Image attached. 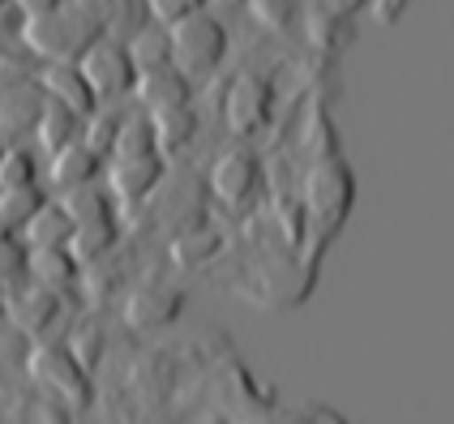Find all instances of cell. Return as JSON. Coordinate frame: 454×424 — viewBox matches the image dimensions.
Masks as SVG:
<instances>
[{
    "label": "cell",
    "mask_w": 454,
    "mask_h": 424,
    "mask_svg": "<svg viewBox=\"0 0 454 424\" xmlns=\"http://www.w3.org/2000/svg\"><path fill=\"white\" fill-rule=\"evenodd\" d=\"M184 304V292L180 287H168V283H142L125 304V318L137 330H154V326L172 322Z\"/></svg>",
    "instance_id": "10"
},
{
    "label": "cell",
    "mask_w": 454,
    "mask_h": 424,
    "mask_svg": "<svg viewBox=\"0 0 454 424\" xmlns=\"http://www.w3.org/2000/svg\"><path fill=\"white\" fill-rule=\"evenodd\" d=\"M322 4H330L334 13H352V9H360L364 0H322Z\"/></svg>",
    "instance_id": "33"
},
{
    "label": "cell",
    "mask_w": 454,
    "mask_h": 424,
    "mask_svg": "<svg viewBox=\"0 0 454 424\" xmlns=\"http://www.w3.org/2000/svg\"><path fill=\"white\" fill-rule=\"evenodd\" d=\"M133 95L142 99L146 112H159V107H184L189 95H193V82L180 74L176 65H163V69H151V74H137Z\"/></svg>",
    "instance_id": "11"
},
{
    "label": "cell",
    "mask_w": 454,
    "mask_h": 424,
    "mask_svg": "<svg viewBox=\"0 0 454 424\" xmlns=\"http://www.w3.org/2000/svg\"><path fill=\"white\" fill-rule=\"evenodd\" d=\"M125 48H129V60H133L137 74H151V69L172 65V35H168V26H159V22L146 26V30H137Z\"/></svg>",
    "instance_id": "17"
},
{
    "label": "cell",
    "mask_w": 454,
    "mask_h": 424,
    "mask_svg": "<svg viewBox=\"0 0 454 424\" xmlns=\"http://www.w3.org/2000/svg\"><path fill=\"white\" fill-rule=\"evenodd\" d=\"M9 236H13V224H9V219L0 215V240H9Z\"/></svg>",
    "instance_id": "34"
},
{
    "label": "cell",
    "mask_w": 454,
    "mask_h": 424,
    "mask_svg": "<svg viewBox=\"0 0 454 424\" xmlns=\"http://www.w3.org/2000/svg\"><path fill=\"white\" fill-rule=\"evenodd\" d=\"M99 168H103V154H95L86 142H74V146H65V150L51 154V185H56V193L95 185Z\"/></svg>",
    "instance_id": "12"
},
{
    "label": "cell",
    "mask_w": 454,
    "mask_h": 424,
    "mask_svg": "<svg viewBox=\"0 0 454 424\" xmlns=\"http://www.w3.org/2000/svg\"><path fill=\"white\" fill-rule=\"evenodd\" d=\"M22 185H39L35 154L22 146H4V154H0V189H22Z\"/></svg>",
    "instance_id": "22"
},
{
    "label": "cell",
    "mask_w": 454,
    "mask_h": 424,
    "mask_svg": "<svg viewBox=\"0 0 454 424\" xmlns=\"http://www.w3.org/2000/svg\"><path fill=\"white\" fill-rule=\"evenodd\" d=\"M60 206L74 215V224H86V219H99V215H112V206L95 185H82V189H69L60 193Z\"/></svg>",
    "instance_id": "24"
},
{
    "label": "cell",
    "mask_w": 454,
    "mask_h": 424,
    "mask_svg": "<svg viewBox=\"0 0 454 424\" xmlns=\"http://www.w3.org/2000/svg\"><path fill=\"white\" fill-rule=\"evenodd\" d=\"M82 125H86V116H77V112L48 99L43 112H39V121H35V137H39V146L48 150V154H56V150L82 142Z\"/></svg>",
    "instance_id": "15"
},
{
    "label": "cell",
    "mask_w": 454,
    "mask_h": 424,
    "mask_svg": "<svg viewBox=\"0 0 454 424\" xmlns=\"http://www.w3.org/2000/svg\"><path fill=\"white\" fill-rule=\"evenodd\" d=\"M77 65H82V74L90 82V90L99 95V103L121 99V95H129V90L137 86V69H133V60H129L125 43L95 39L90 48L77 56Z\"/></svg>",
    "instance_id": "4"
},
{
    "label": "cell",
    "mask_w": 454,
    "mask_h": 424,
    "mask_svg": "<svg viewBox=\"0 0 454 424\" xmlns=\"http://www.w3.org/2000/svg\"><path fill=\"white\" fill-rule=\"evenodd\" d=\"M0 4H4V0H0Z\"/></svg>",
    "instance_id": "37"
},
{
    "label": "cell",
    "mask_w": 454,
    "mask_h": 424,
    "mask_svg": "<svg viewBox=\"0 0 454 424\" xmlns=\"http://www.w3.org/2000/svg\"><path fill=\"white\" fill-rule=\"evenodd\" d=\"M151 121H154V146H159L163 159L176 154L198 129V116L189 112V103L184 107H159V112H151Z\"/></svg>",
    "instance_id": "18"
},
{
    "label": "cell",
    "mask_w": 454,
    "mask_h": 424,
    "mask_svg": "<svg viewBox=\"0 0 454 424\" xmlns=\"http://www.w3.org/2000/svg\"><path fill=\"white\" fill-rule=\"evenodd\" d=\"M198 9H206V0H146V13L159 26H172L180 18H189V13H198Z\"/></svg>",
    "instance_id": "27"
},
{
    "label": "cell",
    "mask_w": 454,
    "mask_h": 424,
    "mask_svg": "<svg viewBox=\"0 0 454 424\" xmlns=\"http://www.w3.org/2000/svg\"><path fill=\"white\" fill-rule=\"evenodd\" d=\"M65 4H77V0H65Z\"/></svg>",
    "instance_id": "35"
},
{
    "label": "cell",
    "mask_w": 454,
    "mask_h": 424,
    "mask_svg": "<svg viewBox=\"0 0 454 424\" xmlns=\"http://www.w3.org/2000/svg\"><path fill=\"white\" fill-rule=\"evenodd\" d=\"M215 249H219V245H215V232H198V236H180L172 253H176L180 266H189V262H202V257H210Z\"/></svg>",
    "instance_id": "28"
},
{
    "label": "cell",
    "mask_w": 454,
    "mask_h": 424,
    "mask_svg": "<svg viewBox=\"0 0 454 424\" xmlns=\"http://www.w3.org/2000/svg\"><path fill=\"white\" fill-rule=\"evenodd\" d=\"M352 198H356L352 172H348V163H339V159H322V163L309 172V180H304V206H309V215L322 219V224H339V219L348 215Z\"/></svg>",
    "instance_id": "5"
},
{
    "label": "cell",
    "mask_w": 454,
    "mask_h": 424,
    "mask_svg": "<svg viewBox=\"0 0 454 424\" xmlns=\"http://www.w3.org/2000/svg\"><path fill=\"white\" fill-rule=\"evenodd\" d=\"M339 18L343 13H334L330 4H309V13H304V30H309V39L317 43V48H330L334 43V26H339Z\"/></svg>",
    "instance_id": "26"
},
{
    "label": "cell",
    "mask_w": 454,
    "mask_h": 424,
    "mask_svg": "<svg viewBox=\"0 0 454 424\" xmlns=\"http://www.w3.org/2000/svg\"><path fill=\"white\" fill-rule=\"evenodd\" d=\"M159 176H163V154L154 150V154H137V159H112L107 185L125 206H137L159 185Z\"/></svg>",
    "instance_id": "9"
},
{
    "label": "cell",
    "mask_w": 454,
    "mask_h": 424,
    "mask_svg": "<svg viewBox=\"0 0 454 424\" xmlns=\"http://www.w3.org/2000/svg\"><path fill=\"white\" fill-rule=\"evenodd\" d=\"M26 373L35 377L43 390H51L60 403H69L74 412L90 407V399H95V390H90V369L77 360L74 348L39 343V348L26 356Z\"/></svg>",
    "instance_id": "2"
},
{
    "label": "cell",
    "mask_w": 454,
    "mask_h": 424,
    "mask_svg": "<svg viewBox=\"0 0 454 424\" xmlns=\"http://www.w3.org/2000/svg\"><path fill=\"white\" fill-rule=\"evenodd\" d=\"M253 13V22H262L266 30H287L296 18V4L292 0H245Z\"/></svg>",
    "instance_id": "25"
},
{
    "label": "cell",
    "mask_w": 454,
    "mask_h": 424,
    "mask_svg": "<svg viewBox=\"0 0 454 424\" xmlns=\"http://www.w3.org/2000/svg\"><path fill=\"white\" fill-rule=\"evenodd\" d=\"M22 39L26 48L48 56V60H77L82 51L95 43V26L86 22V13H77L74 4H60L51 13L26 18Z\"/></svg>",
    "instance_id": "3"
},
{
    "label": "cell",
    "mask_w": 454,
    "mask_h": 424,
    "mask_svg": "<svg viewBox=\"0 0 454 424\" xmlns=\"http://www.w3.org/2000/svg\"><path fill=\"white\" fill-rule=\"evenodd\" d=\"M168 35H172V65H176L189 82H193V77H210L223 65L227 30L215 13L198 9V13H189V18H180V22L168 26Z\"/></svg>",
    "instance_id": "1"
},
{
    "label": "cell",
    "mask_w": 454,
    "mask_h": 424,
    "mask_svg": "<svg viewBox=\"0 0 454 424\" xmlns=\"http://www.w3.org/2000/svg\"><path fill=\"white\" fill-rule=\"evenodd\" d=\"M270 103H275V90H270L266 77L262 74H240L236 82H231L227 103H223L227 129H231L240 142H249L253 133H262V125L270 121Z\"/></svg>",
    "instance_id": "6"
},
{
    "label": "cell",
    "mask_w": 454,
    "mask_h": 424,
    "mask_svg": "<svg viewBox=\"0 0 454 424\" xmlns=\"http://www.w3.org/2000/svg\"><path fill=\"white\" fill-rule=\"evenodd\" d=\"M9 309H13V322L22 326L26 334H39V330H48L51 313H56V292L30 279L26 287H18L9 296Z\"/></svg>",
    "instance_id": "16"
},
{
    "label": "cell",
    "mask_w": 454,
    "mask_h": 424,
    "mask_svg": "<svg viewBox=\"0 0 454 424\" xmlns=\"http://www.w3.org/2000/svg\"><path fill=\"white\" fill-rule=\"evenodd\" d=\"M112 240H116V219L99 215V219H86V224L74 227L69 249H74L77 262H95V257H103V253L112 249Z\"/></svg>",
    "instance_id": "19"
},
{
    "label": "cell",
    "mask_w": 454,
    "mask_h": 424,
    "mask_svg": "<svg viewBox=\"0 0 454 424\" xmlns=\"http://www.w3.org/2000/svg\"><path fill=\"white\" fill-rule=\"evenodd\" d=\"M74 215L60 206V201H43L35 215H30V224L22 227V240L26 249H56V245H69L74 240Z\"/></svg>",
    "instance_id": "13"
},
{
    "label": "cell",
    "mask_w": 454,
    "mask_h": 424,
    "mask_svg": "<svg viewBox=\"0 0 454 424\" xmlns=\"http://www.w3.org/2000/svg\"><path fill=\"white\" fill-rule=\"evenodd\" d=\"M154 121L151 112H133L121 121V133H116V146H112V159H137V154H154Z\"/></svg>",
    "instance_id": "20"
},
{
    "label": "cell",
    "mask_w": 454,
    "mask_h": 424,
    "mask_svg": "<svg viewBox=\"0 0 454 424\" xmlns=\"http://www.w3.org/2000/svg\"><path fill=\"white\" fill-rule=\"evenodd\" d=\"M39 90H43L51 103L77 112V116H90V112L99 107V95L90 90V82H86L77 60H48V69L39 74Z\"/></svg>",
    "instance_id": "8"
},
{
    "label": "cell",
    "mask_w": 454,
    "mask_h": 424,
    "mask_svg": "<svg viewBox=\"0 0 454 424\" xmlns=\"http://www.w3.org/2000/svg\"><path fill=\"white\" fill-rule=\"evenodd\" d=\"M26 275L35 283H43L51 292L69 287L77 279V257L69 245H56V249H26Z\"/></svg>",
    "instance_id": "14"
},
{
    "label": "cell",
    "mask_w": 454,
    "mask_h": 424,
    "mask_svg": "<svg viewBox=\"0 0 454 424\" xmlns=\"http://www.w3.org/2000/svg\"><path fill=\"white\" fill-rule=\"evenodd\" d=\"M407 4H411V0H373L369 9H373V18H378L381 26H395L407 13Z\"/></svg>",
    "instance_id": "31"
},
{
    "label": "cell",
    "mask_w": 454,
    "mask_h": 424,
    "mask_svg": "<svg viewBox=\"0 0 454 424\" xmlns=\"http://www.w3.org/2000/svg\"><path fill=\"white\" fill-rule=\"evenodd\" d=\"M22 271H26V249L13 245V236H9V240H0V287L18 283Z\"/></svg>",
    "instance_id": "29"
},
{
    "label": "cell",
    "mask_w": 454,
    "mask_h": 424,
    "mask_svg": "<svg viewBox=\"0 0 454 424\" xmlns=\"http://www.w3.org/2000/svg\"><path fill=\"white\" fill-rule=\"evenodd\" d=\"M26 30V13L18 0H4L0 4V43H9V39H22Z\"/></svg>",
    "instance_id": "30"
},
{
    "label": "cell",
    "mask_w": 454,
    "mask_h": 424,
    "mask_svg": "<svg viewBox=\"0 0 454 424\" xmlns=\"http://www.w3.org/2000/svg\"><path fill=\"white\" fill-rule=\"evenodd\" d=\"M0 154H4V146H0Z\"/></svg>",
    "instance_id": "36"
},
{
    "label": "cell",
    "mask_w": 454,
    "mask_h": 424,
    "mask_svg": "<svg viewBox=\"0 0 454 424\" xmlns=\"http://www.w3.org/2000/svg\"><path fill=\"white\" fill-rule=\"evenodd\" d=\"M43 189L39 185H22V189H0V215L13 224V232H22L30 224V215L43 206Z\"/></svg>",
    "instance_id": "21"
},
{
    "label": "cell",
    "mask_w": 454,
    "mask_h": 424,
    "mask_svg": "<svg viewBox=\"0 0 454 424\" xmlns=\"http://www.w3.org/2000/svg\"><path fill=\"white\" fill-rule=\"evenodd\" d=\"M257 154L249 146H231L223 150L219 159H215V168H210V189L219 193V201L227 206H245V201L257 193Z\"/></svg>",
    "instance_id": "7"
},
{
    "label": "cell",
    "mask_w": 454,
    "mask_h": 424,
    "mask_svg": "<svg viewBox=\"0 0 454 424\" xmlns=\"http://www.w3.org/2000/svg\"><path fill=\"white\" fill-rule=\"evenodd\" d=\"M18 4H22L26 18H39V13H51V9H60L65 0H18Z\"/></svg>",
    "instance_id": "32"
},
{
    "label": "cell",
    "mask_w": 454,
    "mask_h": 424,
    "mask_svg": "<svg viewBox=\"0 0 454 424\" xmlns=\"http://www.w3.org/2000/svg\"><path fill=\"white\" fill-rule=\"evenodd\" d=\"M116 133H121V116L107 112V107H95V112L86 116V125H82V142L95 150V154H112Z\"/></svg>",
    "instance_id": "23"
}]
</instances>
